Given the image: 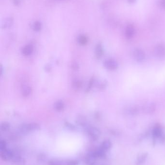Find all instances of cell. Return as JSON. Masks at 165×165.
<instances>
[{
	"mask_svg": "<svg viewBox=\"0 0 165 165\" xmlns=\"http://www.w3.org/2000/svg\"><path fill=\"white\" fill-rule=\"evenodd\" d=\"M40 127L39 125L37 123H29L20 126V131L22 134H27L30 132L39 129Z\"/></svg>",
	"mask_w": 165,
	"mask_h": 165,
	"instance_id": "1",
	"label": "cell"
},
{
	"mask_svg": "<svg viewBox=\"0 0 165 165\" xmlns=\"http://www.w3.org/2000/svg\"><path fill=\"white\" fill-rule=\"evenodd\" d=\"M153 143L155 142L156 139H159L161 141L163 142L165 140L161 126L159 124H156L154 127L153 130Z\"/></svg>",
	"mask_w": 165,
	"mask_h": 165,
	"instance_id": "2",
	"label": "cell"
},
{
	"mask_svg": "<svg viewBox=\"0 0 165 165\" xmlns=\"http://www.w3.org/2000/svg\"><path fill=\"white\" fill-rule=\"evenodd\" d=\"M154 54L156 58L159 59L165 58V45L163 44H159L155 47Z\"/></svg>",
	"mask_w": 165,
	"mask_h": 165,
	"instance_id": "3",
	"label": "cell"
},
{
	"mask_svg": "<svg viewBox=\"0 0 165 165\" xmlns=\"http://www.w3.org/2000/svg\"><path fill=\"white\" fill-rule=\"evenodd\" d=\"M87 131L90 138L93 140H97L100 135V132L98 129L94 127H89L87 129Z\"/></svg>",
	"mask_w": 165,
	"mask_h": 165,
	"instance_id": "4",
	"label": "cell"
},
{
	"mask_svg": "<svg viewBox=\"0 0 165 165\" xmlns=\"http://www.w3.org/2000/svg\"><path fill=\"white\" fill-rule=\"evenodd\" d=\"M104 66L107 69L111 71L116 70L118 67V63L115 59H109L105 61Z\"/></svg>",
	"mask_w": 165,
	"mask_h": 165,
	"instance_id": "5",
	"label": "cell"
},
{
	"mask_svg": "<svg viewBox=\"0 0 165 165\" xmlns=\"http://www.w3.org/2000/svg\"><path fill=\"white\" fill-rule=\"evenodd\" d=\"M133 57L137 62H143L145 58V54L141 49L136 48L134 50Z\"/></svg>",
	"mask_w": 165,
	"mask_h": 165,
	"instance_id": "6",
	"label": "cell"
},
{
	"mask_svg": "<svg viewBox=\"0 0 165 165\" xmlns=\"http://www.w3.org/2000/svg\"><path fill=\"white\" fill-rule=\"evenodd\" d=\"M135 29L133 25L130 24L126 28L125 35L127 39H130L135 34Z\"/></svg>",
	"mask_w": 165,
	"mask_h": 165,
	"instance_id": "7",
	"label": "cell"
},
{
	"mask_svg": "<svg viewBox=\"0 0 165 165\" xmlns=\"http://www.w3.org/2000/svg\"><path fill=\"white\" fill-rule=\"evenodd\" d=\"M13 163L16 165H24L25 161L20 155L13 153L12 158L11 159Z\"/></svg>",
	"mask_w": 165,
	"mask_h": 165,
	"instance_id": "8",
	"label": "cell"
},
{
	"mask_svg": "<svg viewBox=\"0 0 165 165\" xmlns=\"http://www.w3.org/2000/svg\"><path fill=\"white\" fill-rule=\"evenodd\" d=\"M13 152L10 150L6 149L5 150L1 151V157L4 161H8L11 160L12 158Z\"/></svg>",
	"mask_w": 165,
	"mask_h": 165,
	"instance_id": "9",
	"label": "cell"
},
{
	"mask_svg": "<svg viewBox=\"0 0 165 165\" xmlns=\"http://www.w3.org/2000/svg\"><path fill=\"white\" fill-rule=\"evenodd\" d=\"M97 158L96 157L92 152L89 154L85 158V162L88 165H94L96 163Z\"/></svg>",
	"mask_w": 165,
	"mask_h": 165,
	"instance_id": "10",
	"label": "cell"
},
{
	"mask_svg": "<svg viewBox=\"0 0 165 165\" xmlns=\"http://www.w3.org/2000/svg\"><path fill=\"white\" fill-rule=\"evenodd\" d=\"M33 51V46L31 44H28L25 46L22 50V54L24 56H29Z\"/></svg>",
	"mask_w": 165,
	"mask_h": 165,
	"instance_id": "11",
	"label": "cell"
},
{
	"mask_svg": "<svg viewBox=\"0 0 165 165\" xmlns=\"http://www.w3.org/2000/svg\"><path fill=\"white\" fill-rule=\"evenodd\" d=\"M104 51L103 46L101 44H97L95 49V55L97 59H100L103 56Z\"/></svg>",
	"mask_w": 165,
	"mask_h": 165,
	"instance_id": "12",
	"label": "cell"
},
{
	"mask_svg": "<svg viewBox=\"0 0 165 165\" xmlns=\"http://www.w3.org/2000/svg\"><path fill=\"white\" fill-rule=\"evenodd\" d=\"M148 156V154L147 152H145V153H142L141 155H139V156H138L137 158V160H136V165H142L147 159V157Z\"/></svg>",
	"mask_w": 165,
	"mask_h": 165,
	"instance_id": "13",
	"label": "cell"
},
{
	"mask_svg": "<svg viewBox=\"0 0 165 165\" xmlns=\"http://www.w3.org/2000/svg\"><path fill=\"white\" fill-rule=\"evenodd\" d=\"M54 108L56 111L60 112L65 109V104L62 100H58L54 103Z\"/></svg>",
	"mask_w": 165,
	"mask_h": 165,
	"instance_id": "14",
	"label": "cell"
},
{
	"mask_svg": "<svg viewBox=\"0 0 165 165\" xmlns=\"http://www.w3.org/2000/svg\"><path fill=\"white\" fill-rule=\"evenodd\" d=\"M76 123L79 126H82V127L86 126L87 123L86 118L83 115H79L77 117V119H76Z\"/></svg>",
	"mask_w": 165,
	"mask_h": 165,
	"instance_id": "15",
	"label": "cell"
},
{
	"mask_svg": "<svg viewBox=\"0 0 165 165\" xmlns=\"http://www.w3.org/2000/svg\"><path fill=\"white\" fill-rule=\"evenodd\" d=\"M112 146V143L109 140H105L102 143L101 145L100 146V148L102 149L105 151H107L109 150Z\"/></svg>",
	"mask_w": 165,
	"mask_h": 165,
	"instance_id": "16",
	"label": "cell"
},
{
	"mask_svg": "<svg viewBox=\"0 0 165 165\" xmlns=\"http://www.w3.org/2000/svg\"><path fill=\"white\" fill-rule=\"evenodd\" d=\"M32 88L30 86H25L22 90V95L23 97L27 98L30 96L31 94H32Z\"/></svg>",
	"mask_w": 165,
	"mask_h": 165,
	"instance_id": "17",
	"label": "cell"
},
{
	"mask_svg": "<svg viewBox=\"0 0 165 165\" xmlns=\"http://www.w3.org/2000/svg\"><path fill=\"white\" fill-rule=\"evenodd\" d=\"M78 42L80 45L85 46L88 43V38L86 36L84 35H80L78 38Z\"/></svg>",
	"mask_w": 165,
	"mask_h": 165,
	"instance_id": "18",
	"label": "cell"
},
{
	"mask_svg": "<svg viewBox=\"0 0 165 165\" xmlns=\"http://www.w3.org/2000/svg\"><path fill=\"white\" fill-rule=\"evenodd\" d=\"M72 86L73 88L75 90H79L82 88V83L80 80L76 79V80L73 81L72 84Z\"/></svg>",
	"mask_w": 165,
	"mask_h": 165,
	"instance_id": "19",
	"label": "cell"
},
{
	"mask_svg": "<svg viewBox=\"0 0 165 165\" xmlns=\"http://www.w3.org/2000/svg\"><path fill=\"white\" fill-rule=\"evenodd\" d=\"M0 128L2 131L6 132L9 130V129L10 128V126L9 123L5 122L1 124Z\"/></svg>",
	"mask_w": 165,
	"mask_h": 165,
	"instance_id": "20",
	"label": "cell"
},
{
	"mask_svg": "<svg viewBox=\"0 0 165 165\" xmlns=\"http://www.w3.org/2000/svg\"><path fill=\"white\" fill-rule=\"evenodd\" d=\"M42 28V25L40 22L36 21L33 25V29L35 32H39L41 30Z\"/></svg>",
	"mask_w": 165,
	"mask_h": 165,
	"instance_id": "21",
	"label": "cell"
},
{
	"mask_svg": "<svg viewBox=\"0 0 165 165\" xmlns=\"http://www.w3.org/2000/svg\"><path fill=\"white\" fill-rule=\"evenodd\" d=\"M13 23L12 19L11 18H8L5 21V23H3V27L4 28H5L9 27L12 25Z\"/></svg>",
	"mask_w": 165,
	"mask_h": 165,
	"instance_id": "22",
	"label": "cell"
},
{
	"mask_svg": "<svg viewBox=\"0 0 165 165\" xmlns=\"http://www.w3.org/2000/svg\"><path fill=\"white\" fill-rule=\"evenodd\" d=\"M48 164L49 165H62L61 161L57 159L51 160L49 161Z\"/></svg>",
	"mask_w": 165,
	"mask_h": 165,
	"instance_id": "23",
	"label": "cell"
},
{
	"mask_svg": "<svg viewBox=\"0 0 165 165\" xmlns=\"http://www.w3.org/2000/svg\"><path fill=\"white\" fill-rule=\"evenodd\" d=\"M6 143L4 140L0 141V151H2L6 149Z\"/></svg>",
	"mask_w": 165,
	"mask_h": 165,
	"instance_id": "24",
	"label": "cell"
},
{
	"mask_svg": "<svg viewBox=\"0 0 165 165\" xmlns=\"http://www.w3.org/2000/svg\"><path fill=\"white\" fill-rule=\"evenodd\" d=\"M94 78H92V79L90 80L89 81V84H88V86H87V88H86V92H88L90 91V90H91V88L92 87V85L94 84Z\"/></svg>",
	"mask_w": 165,
	"mask_h": 165,
	"instance_id": "25",
	"label": "cell"
},
{
	"mask_svg": "<svg viewBox=\"0 0 165 165\" xmlns=\"http://www.w3.org/2000/svg\"><path fill=\"white\" fill-rule=\"evenodd\" d=\"M79 163L76 160H70L67 163V165H78Z\"/></svg>",
	"mask_w": 165,
	"mask_h": 165,
	"instance_id": "26",
	"label": "cell"
},
{
	"mask_svg": "<svg viewBox=\"0 0 165 165\" xmlns=\"http://www.w3.org/2000/svg\"><path fill=\"white\" fill-rule=\"evenodd\" d=\"M65 126H67V127L69 128V129H72V130H74L75 129V127L74 126H73V125L71 124V123H69V122H65Z\"/></svg>",
	"mask_w": 165,
	"mask_h": 165,
	"instance_id": "27",
	"label": "cell"
},
{
	"mask_svg": "<svg viewBox=\"0 0 165 165\" xmlns=\"http://www.w3.org/2000/svg\"><path fill=\"white\" fill-rule=\"evenodd\" d=\"M71 68L75 71H77L79 68V66L77 63L74 62L72 64Z\"/></svg>",
	"mask_w": 165,
	"mask_h": 165,
	"instance_id": "28",
	"label": "cell"
},
{
	"mask_svg": "<svg viewBox=\"0 0 165 165\" xmlns=\"http://www.w3.org/2000/svg\"><path fill=\"white\" fill-rule=\"evenodd\" d=\"M106 85H107V83H106V82H101V83L99 84V88H101V89H103L104 88L106 87Z\"/></svg>",
	"mask_w": 165,
	"mask_h": 165,
	"instance_id": "29",
	"label": "cell"
},
{
	"mask_svg": "<svg viewBox=\"0 0 165 165\" xmlns=\"http://www.w3.org/2000/svg\"><path fill=\"white\" fill-rule=\"evenodd\" d=\"M161 7L163 9H165V0H161L160 2Z\"/></svg>",
	"mask_w": 165,
	"mask_h": 165,
	"instance_id": "30",
	"label": "cell"
},
{
	"mask_svg": "<svg viewBox=\"0 0 165 165\" xmlns=\"http://www.w3.org/2000/svg\"><path fill=\"white\" fill-rule=\"evenodd\" d=\"M127 1H128V2L129 3H135L136 0H127Z\"/></svg>",
	"mask_w": 165,
	"mask_h": 165,
	"instance_id": "31",
	"label": "cell"
},
{
	"mask_svg": "<svg viewBox=\"0 0 165 165\" xmlns=\"http://www.w3.org/2000/svg\"><path fill=\"white\" fill-rule=\"evenodd\" d=\"M2 66L1 65V75H2V74H3V68H2Z\"/></svg>",
	"mask_w": 165,
	"mask_h": 165,
	"instance_id": "32",
	"label": "cell"
}]
</instances>
